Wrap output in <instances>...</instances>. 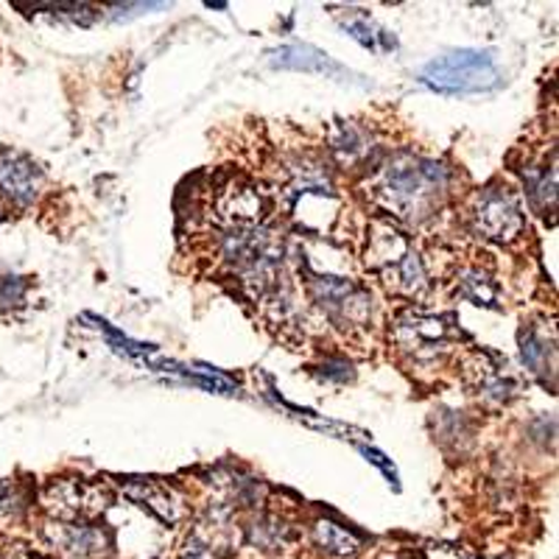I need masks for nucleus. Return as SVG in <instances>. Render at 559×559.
<instances>
[{"instance_id":"nucleus-1","label":"nucleus","mask_w":559,"mask_h":559,"mask_svg":"<svg viewBox=\"0 0 559 559\" xmlns=\"http://www.w3.org/2000/svg\"><path fill=\"white\" fill-rule=\"evenodd\" d=\"M451 171L442 163L414 154H401L378 177V202L397 218L423 222L445 199Z\"/></svg>"},{"instance_id":"nucleus-2","label":"nucleus","mask_w":559,"mask_h":559,"mask_svg":"<svg viewBox=\"0 0 559 559\" xmlns=\"http://www.w3.org/2000/svg\"><path fill=\"white\" fill-rule=\"evenodd\" d=\"M419 82L437 90L442 96H467V93H487L501 84V70L489 51H451L437 57L419 70Z\"/></svg>"},{"instance_id":"nucleus-3","label":"nucleus","mask_w":559,"mask_h":559,"mask_svg":"<svg viewBox=\"0 0 559 559\" xmlns=\"http://www.w3.org/2000/svg\"><path fill=\"white\" fill-rule=\"evenodd\" d=\"M476 227L492 241L512 243L523 229H526V213L521 207V199L509 191L507 185H492L487 191H481L476 202Z\"/></svg>"},{"instance_id":"nucleus-4","label":"nucleus","mask_w":559,"mask_h":559,"mask_svg":"<svg viewBox=\"0 0 559 559\" xmlns=\"http://www.w3.org/2000/svg\"><path fill=\"white\" fill-rule=\"evenodd\" d=\"M107 501V489L98 487V484L82 481V478H79V481L76 478H73V481H57L48 487V492H45V507L51 509L53 515L62 523H87L90 518L102 515Z\"/></svg>"},{"instance_id":"nucleus-5","label":"nucleus","mask_w":559,"mask_h":559,"mask_svg":"<svg viewBox=\"0 0 559 559\" xmlns=\"http://www.w3.org/2000/svg\"><path fill=\"white\" fill-rule=\"evenodd\" d=\"M394 338L401 344L406 353L417 358H433L439 356L442 349H448L451 344L453 331L451 324H445V319H437V317H406L397 322L394 328Z\"/></svg>"},{"instance_id":"nucleus-6","label":"nucleus","mask_w":559,"mask_h":559,"mask_svg":"<svg viewBox=\"0 0 559 559\" xmlns=\"http://www.w3.org/2000/svg\"><path fill=\"white\" fill-rule=\"evenodd\" d=\"M51 543L68 559H96L107 554L112 537L93 523H53Z\"/></svg>"},{"instance_id":"nucleus-7","label":"nucleus","mask_w":559,"mask_h":559,"mask_svg":"<svg viewBox=\"0 0 559 559\" xmlns=\"http://www.w3.org/2000/svg\"><path fill=\"white\" fill-rule=\"evenodd\" d=\"M43 188V171L34 159L17 152H0V191L14 204H32Z\"/></svg>"},{"instance_id":"nucleus-8","label":"nucleus","mask_w":559,"mask_h":559,"mask_svg":"<svg viewBox=\"0 0 559 559\" xmlns=\"http://www.w3.org/2000/svg\"><path fill=\"white\" fill-rule=\"evenodd\" d=\"M412 252L406 233L394 227L386 218H378L369 227V241H367V266L378 269V272H389Z\"/></svg>"},{"instance_id":"nucleus-9","label":"nucleus","mask_w":559,"mask_h":559,"mask_svg":"<svg viewBox=\"0 0 559 559\" xmlns=\"http://www.w3.org/2000/svg\"><path fill=\"white\" fill-rule=\"evenodd\" d=\"M127 496L132 498V501L148 507L154 515L163 518V521L168 523H177L185 518L182 498H179L171 487L154 481V478H129Z\"/></svg>"},{"instance_id":"nucleus-10","label":"nucleus","mask_w":559,"mask_h":559,"mask_svg":"<svg viewBox=\"0 0 559 559\" xmlns=\"http://www.w3.org/2000/svg\"><path fill=\"white\" fill-rule=\"evenodd\" d=\"M269 64L283 70H306V73H328L333 79H349V70H344L342 64L333 62L328 53H322L313 45H286V48H277V51L269 53Z\"/></svg>"},{"instance_id":"nucleus-11","label":"nucleus","mask_w":559,"mask_h":559,"mask_svg":"<svg viewBox=\"0 0 559 559\" xmlns=\"http://www.w3.org/2000/svg\"><path fill=\"white\" fill-rule=\"evenodd\" d=\"M372 148H376L372 146V138H369L364 129H358L356 123L338 121L331 140V152L344 171H353V168L364 166L369 159V154H372Z\"/></svg>"},{"instance_id":"nucleus-12","label":"nucleus","mask_w":559,"mask_h":559,"mask_svg":"<svg viewBox=\"0 0 559 559\" xmlns=\"http://www.w3.org/2000/svg\"><path fill=\"white\" fill-rule=\"evenodd\" d=\"M471 381L476 386L478 397L484 403H489V406H503V403L515 397V381L507 372H501V367L487 364L484 356H476V367L471 369Z\"/></svg>"},{"instance_id":"nucleus-13","label":"nucleus","mask_w":559,"mask_h":559,"mask_svg":"<svg viewBox=\"0 0 559 559\" xmlns=\"http://www.w3.org/2000/svg\"><path fill=\"white\" fill-rule=\"evenodd\" d=\"M521 358L534 378H540L543 383H548V378H551V383H554V358H557V353H554V342H548L540 331H534V328H523L521 331Z\"/></svg>"},{"instance_id":"nucleus-14","label":"nucleus","mask_w":559,"mask_h":559,"mask_svg":"<svg viewBox=\"0 0 559 559\" xmlns=\"http://www.w3.org/2000/svg\"><path fill=\"white\" fill-rule=\"evenodd\" d=\"M526 179V197L543 218L554 216V207H557V171L551 166H532L523 171Z\"/></svg>"},{"instance_id":"nucleus-15","label":"nucleus","mask_w":559,"mask_h":559,"mask_svg":"<svg viewBox=\"0 0 559 559\" xmlns=\"http://www.w3.org/2000/svg\"><path fill=\"white\" fill-rule=\"evenodd\" d=\"M386 274H389V286H392L394 292L408 294V297L426 292L428 286V272L426 266H423V261H419L417 252H408L406 258H403L394 269H389Z\"/></svg>"},{"instance_id":"nucleus-16","label":"nucleus","mask_w":559,"mask_h":559,"mask_svg":"<svg viewBox=\"0 0 559 559\" xmlns=\"http://www.w3.org/2000/svg\"><path fill=\"white\" fill-rule=\"evenodd\" d=\"M313 532H317L319 546L328 554H333V557H356L358 548H361L356 534L347 532V528H342L333 521H319Z\"/></svg>"},{"instance_id":"nucleus-17","label":"nucleus","mask_w":559,"mask_h":559,"mask_svg":"<svg viewBox=\"0 0 559 559\" xmlns=\"http://www.w3.org/2000/svg\"><path fill=\"white\" fill-rule=\"evenodd\" d=\"M344 32H349V37L358 39L364 48H372V51L378 48V43H383V48H386V51H392L394 48L392 34L383 32V28H378L376 23L367 17V14H358V12L347 14V17H344Z\"/></svg>"},{"instance_id":"nucleus-18","label":"nucleus","mask_w":559,"mask_h":559,"mask_svg":"<svg viewBox=\"0 0 559 559\" xmlns=\"http://www.w3.org/2000/svg\"><path fill=\"white\" fill-rule=\"evenodd\" d=\"M224 207H227V213L236 218V222L249 224L254 222V218H261L263 199L261 193L254 191L252 185H241V188H236V191H229L227 197H224Z\"/></svg>"},{"instance_id":"nucleus-19","label":"nucleus","mask_w":559,"mask_h":559,"mask_svg":"<svg viewBox=\"0 0 559 559\" xmlns=\"http://www.w3.org/2000/svg\"><path fill=\"white\" fill-rule=\"evenodd\" d=\"M459 297L471 299L473 306L496 308V283L484 272H478V269H471V272H464L462 280H459Z\"/></svg>"},{"instance_id":"nucleus-20","label":"nucleus","mask_w":559,"mask_h":559,"mask_svg":"<svg viewBox=\"0 0 559 559\" xmlns=\"http://www.w3.org/2000/svg\"><path fill=\"white\" fill-rule=\"evenodd\" d=\"M28 283L23 277H14V274H3L0 277V302L3 306H20L23 297H26Z\"/></svg>"},{"instance_id":"nucleus-21","label":"nucleus","mask_w":559,"mask_h":559,"mask_svg":"<svg viewBox=\"0 0 559 559\" xmlns=\"http://www.w3.org/2000/svg\"><path fill=\"white\" fill-rule=\"evenodd\" d=\"M328 381H338V383H347L353 381V367L342 358H331V361H324L322 369H319Z\"/></svg>"},{"instance_id":"nucleus-22","label":"nucleus","mask_w":559,"mask_h":559,"mask_svg":"<svg viewBox=\"0 0 559 559\" xmlns=\"http://www.w3.org/2000/svg\"><path fill=\"white\" fill-rule=\"evenodd\" d=\"M12 509H17L14 487L9 481H0V512H12Z\"/></svg>"},{"instance_id":"nucleus-23","label":"nucleus","mask_w":559,"mask_h":559,"mask_svg":"<svg viewBox=\"0 0 559 559\" xmlns=\"http://www.w3.org/2000/svg\"><path fill=\"white\" fill-rule=\"evenodd\" d=\"M361 453H364V456L369 459V462H372V464H378V467H381V471L386 473V476L392 478V481H394V467H392V464L386 462V456H383V453H378V451H369V448H361Z\"/></svg>"},{"instance_id":"nucleus-24","label":"nucleus","mask_w":559,"mask_h":559,"mask_svg":"<svg viewBox=\"0 0 559 559\" xmlns=\"http://www.w3.org/2000/svg\"><path fill=\"white\" fill-rule=\"evenodd\" d=\"M182 559H204V548L199 546V543H193V548L188 546V554H185Z\"/></svg>"},{"instance_id":"nucleus-25","label":"nucleus","mask_w":559,"mask_h":559,"mask_svg":"<svg viewBox=\"0 0 559 559\" xmlns=\"http://www.w3.org/2000/svg\"><path fill=\"white\" fill-rule=\"evenodd\" d=\"M14 559H34V557H28V554H20V557H14Z\"/></svg>"},{"instance_id":"nucleus-26","label":"nucleus","mask_w":559,"mask_h":559,"mask_svg":"<svg viewBox=\"0 0 559 559\" xmlns=\"http://www.w3.org/2000/svg\"><path fill=\"white\" fill-rule=\"evenodd\" d=\"M0 218H3V210H0Z\"/></svg>"}]
</instances>
